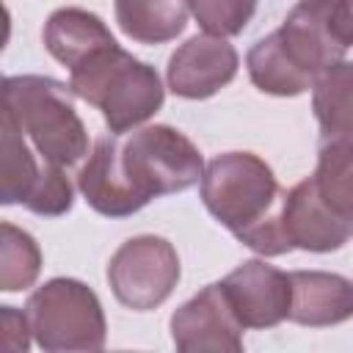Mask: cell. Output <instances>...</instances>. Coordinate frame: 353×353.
Instances as JSON below:
<instances>
[{
    "instance_id": "1",
    "label": "cell",
    "mask_w": 353,
    "mask_h": 353,
    "mask_svg": "<svg viewBox=\"0 0 353 353\" xmlns=\"http://www.w3.org/2000/svg\"><path fill=\"white\" fill-rule=\"evenodd\" d=\"M201 174L204 160L193 141L168 124H152L127 138H99L77 174V188L99 215L124 218L157 196L188 190Z\"/></svg>"
},
{
    "instance_id": "2",
    "label": "cell",
    "mask_w": 353,
    "mask_h": 353,
    "mask_svg": "<svg viewBox=\"0 0 353 353\" xmlns=\"http://www.w3.org/2000/svg\"><path fill=\"white\" fill-rule=\"evenodd\" d=\"M201 199L210 215L251 251L279 256L292 248L281 221L284 190L262 157L251 152L212 157L201 174Z\"/></svg>"
},
{
    "instance_id": "3",
    "label": "cell",
    "mask_w": 353,
    "mask_h": 353,
    "mask_svg": "<svg viewBox=\"0 0 353 353\" xmlns=\"http://www.w3.org/2000/svg\"><path fill=\"white\" fill-rule=\"evenodd\" d=\"M69 88L83 102L102 110L110 132L121 135L163 108V83L157 72L124 52L116 41L94 50L69 69Z\"/></svg>"
},
{
    "instance_id": "4",
    "label": "cell",
    "mask_w": 353,
    "mask_h": 353,
    "mask_svg": "<svg viewBox=\"0 0 353 353\" xmlns=\"http://www.w3.org/2000/svg\"><path fill=\"white\" fill-rule=\"evenodd\" d=\"M72 97V88L52 77L14 74L3 80V110L11 113L41 160L61 168L88 154V132Z\"/></svg>"
},
{
    "instance_id": "5",
    "label": "cell",
    "mask_w": 353,
    "mask_h": 353,
    "mask_svg": "<svg viewBox=\"0 0 353 353\" xmlns=\"http://www.w3.org/2000/svg\"><path fill=\"white\" fill-rule=\"evenodd\" d=\"M30 331L44 350H99L105 345L102 303L77 279H52L25 306Z\"/></svg>"
},
{
    "instance_id": "6",
    "label": "cell",
    "mask_w": 353,
    "mask_h": 353,
    "mask_svg": "<svg viewBox=\"0 0 353 353\" xmlns=\"http://www.w3.org/2000/svg\"><path fill=\"white\" fill-rule=\"evenodd\" d=\"M276 36L292 66L314 83L353 44L347 0H298Z\"/></svg>"
},
{
    "instance_id": "7",
    "label": "cell",
    "mask_w": 353,
    "mask_h": 353,
    "mask_svg": "<svg viewBox=\"0 0 353 353\" xmlns=\"http://www.w3.org/2000/svg\"><path fill=\"white\" fill-rule=\"evenodd\" d=\"M108 281L119 303L135 312H149L174 292L179 281V256L165 237H132L110 256Z\"/></svg>"
},
{
    "instance_id": "8",
    "label": "cell",
    "mask_w": 353,
    "mask_h": 353,
    "mask_svg": "<svg viewBox=\"0 0 353 353\" xmlns=\"http://www.w3.org/2000/svg\"><path fill=\"white\" fill-rule=\"evenodd\" d=\"M243 323L237 320L221 281L207 284L171 314V339L185 353L243 350Z\"/></svg>"
},
{
    "instance_id": "9",
    "label": "cell",
    "mask_w": 353,
    "mask_h": 353,
    "mask_svg": "<svg viewBox=\"0 0 353 353\" xmlns=\"http://www.w3.org/2000/svg\"><path fill=\"white\" fill-rule=\"evenodd\" d=\"M237 320L245 328H270L290 317L292 281L290 273L248 259L221 281Z\"/></svg>"
},
{
    "instance_id": "10",
    "label": "cell",
    "mask_w": 353,
    "mask_h": 353,
    "mask_svg": "<svg viewBox=\"0 0 353 353\" xmlns=\"http://www.w3.org/2000/svg\"><path fill=\"white\" fill-rule=\"evenodd\" d=\"M237 74V50L221 36H193L168 58V88L185 99H207Z\"/></svg>"
},
{
    "instance_id": "11",
    "label": "cell",
    "mask_w": 353,
    "mask_h": 353,
    "mask_svg": "<svg viewBox=\"0 0 353 353\" xmlns=\"http://www.w3.org/2000/svg\"><path fill=\"white\" fill-rule=\"evenodd\" d=\"M281 221H284V232L292 248H303L314 254L336 251L353 234V223L334 215L323 204V199L314 193L309 179L298 182L290 193H284Z\"/></svg>"
},
{
    "instance_id": "12",
    "label": "cell",
    "mask_w": 353,
    "mask_h": 353,
    "mask_svg": "<svg viewBox=\"0 0 353 353\" xmlns=\"http://www.w3.org/2000/svg\"><path fill=\"white\" fill-rule=\"evenodd\" d=\"M290 320L298 325H336L353 317V281L325 270H295Z\"/></svg>"
},
{
    "instance_id": "13",
    "label": "cell",
    "mask_w": 353,
    "mask_h": 353,
    "mask_svg": "<svg viewBox=\"0 0 353 353\" xmlns=\"http://www.w3.org/2000/svg\"><path fill=\"white\" fill-rule=\"evenodd\" d=\"M320 152H353V63L339 61L312 83Z\"/></svg>"
},
{
    "instance_id": "14",
    "label": "cell",
    "mask_w": 353,
    "mask_h": 353,
    "mask_svg": "<svg viewBox=\"0 0 353 353\" xmlns=\"http://www.w3.org/2000/svg\"><path fill=\"white\" fill-rule=\"evenodd\" d=\"M116 41L108 25L85 8H58L44 25V47L63 66H77L94 50Z\"/></svg>"
},
{
    "instance_id": "15",
    "label": "cell",
    "mask_w": 353,
    "mask_h": 353,
    "mask_svg": "<svg viewBox=\"0 0 353 353\" xmlns=\"http://www.w3.org/2000/svg\"><path fill=\"white\" fill-rule=\"evenodd\" d=\"M188 0H116V22L132 41L163 44L188 25Z\"/></svg>"
},
{
    "instance_id": "16",
    "label": "cell",
    "mask_w": 353,
    "mask_h": 353,
    "mask_svg": "<svg viewBox=\"0 0 353 353\" xmlns=\"http://www.w3.org/2000/svg\"><path fill=\"white\" fill-rule=\"evenodd\" d=\"M44 165L36 163L22 130L17 127L11 113L3 110L0 113V201L25 204L44 174Z\"/></svg>"
},
{
    "instance_id": "17",
    "label": "cell",
    "mask_w": 353,
    "mask_h": 353,
    "mask_svg": "<svg viewBox=\"0 0 353 353\" xmlns=\"http://www.w3.org/2000/svg\"><path fill=\"white\" fill-rule=\"evenodd\" d=\"M245 66H248V77L251 83L262 91V94H273V97H298L306 88H312V80L306 74H301L292 61L284 55L279 36L270 33L265 39H259L248 55H245Z\"/></svg>"
},
{
    "instance_id": "18",
    "label": "cell",
    "mask_w": 353,
    "mask_h": 353,
    "mask_svg": "<svg viewBox=\"0 0 353 353\" xmlns=\"http://www.w3.org/2000/svg\"><path fill=\"white\" fill-rule=\"evenodd\" d=\"M41 270V251L36 240L14 223L0 226V290L17 292L36 281Z\"/></svg>"
},
{
    "instance_id": "19",
    "label": "cell",
    "mask_w": 353,
    "mask_h": 353,
    "mask_svg": "<svg viewBox=\"0 0 353 353\" xmlns=\"http://www.w3.org/2000/svg\"><path fill=\"white\" fill-rule=\"evenodd\" d=\"M309 182L334 215L353 223V152H320Z\"/></svg>"
},
{
    "instance_id": "20",
    "label": "cell",
    "mask_w": 353,
    "mask_h": 353,
    "mask_svg": "<svg viewBox=\"0 0 353 353\" xmlns=\"http://www.w3.org/2000/svg\"><path fill=\"white\" fill-rule=\"evenodd\" d=\"M188 8L204 33L226 39L248 25L256 11V0H188Z\"/></svg>"
},
{
    "instance_id": "21",
    "label": "cell",
    "mask_w": 353,
    "mask_h": 353,
    "mask_svg": "<svg viewBox=\"0 0 353 353\" xmlns=\"http://www.w3.org/2000/svg\"><path fill=\"white\" fill-rule=\"evenodd\" d=\"M72 182L63 174L61 165H44V174L36 185V190L30 193V199L25 201V207L36 215H63L72 207Z\"/></svg>"
},
{
    "instance_id": "22",
    "label": "cell",
    "mask_w": 353,
    "mask_h": 353,
    "mask_svg": "<svg viewBox=\"0 0 353 353\" xmlns=\"http://www.w3.org/2000/svg\"><path fill=\"white\" fill-rule=\"evenodd\" d=\"M0 347L6 353H22L30 345V323L28 314H19L14 306H3L0 312Z\"/></svg>"
},
{
    "instance_id": "23",
    "label": "cell",
    "mask_w": 353,
    "mask_h": 353,
    "mask_svg": "<svg viewBox=\"0 0 353 353\" xmlns=\"http://www.w3.org/2000/svg\"><path fill=\"white\" fill-rule=\"evenodd\" d=\"M347 11H350V19H353V0H347Z\"/></svg>"
}]
</instances>
